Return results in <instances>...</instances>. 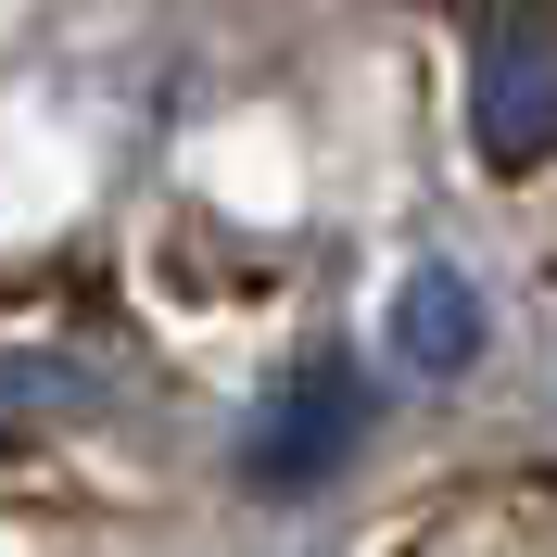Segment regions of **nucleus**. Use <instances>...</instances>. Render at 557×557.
<instances>
[{"label":"nucleus","instance_id":"obj_1","mask_svg":"<svg viewBox=\"0 0 557 557\" xmlns=\"http://www.w3.org/2000/svg\"><path fill=\"white\" fill-rule=\"evenodd\" d=\"M469 139L507 177L557 152V0H482V26H469Z\"/></svg>","mask_w":557,"mask_h":557},{"label":"nucleus","instance_id":"obj_2","mask_svg":"<svg viewBox=\"0 0 557 557\" xmlns=\"http://www.w3.org/2000/svg\"><path fill=\"white\" fill-rule=\"evenodd\" d=\"M355 431H368V381H355V355H292L278 393L253 406V431H242V482H253V494H317V482L355 456Z\"/></svg>","mask_w":557,"mask_h":557},{"label":"nucleus","instance_id":"obj_3","mask_svg":"<svg viewBox=\"0 0 557 557\" xmlns=\"http://www.w3.org/2000/svg\"><path fill=\"white\" fill-rule=\"evenodd\" d=\"M393 355H406L418 381H456V368L482 355V292L456 267H418L406 292H393Z\"/></svg>","mask_w":557,"mask_h":557},{"label":"nucleus","instance_id":"obj_4","mask_svg":"<svg viewBox=\"0 0 557 557\" xmlns=\"http://www.w3.org/2000/svg\"><path fill=\"white\" fill-rule=\"evenodd\" d=\"M64 406H89L76 368H51V355H0V431H13V418H64Z\"/></svg>","mask_w":557,"mask_h":557}]
</instances>
